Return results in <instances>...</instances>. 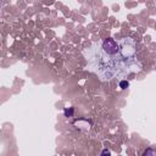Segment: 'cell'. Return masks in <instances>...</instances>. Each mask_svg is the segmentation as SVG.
Instances as JSON below:
<instances>
[{
  "label": "cell",
  "instance_id": "6da1fadb",
  "mask_svg": "<svg viewBox=\"0 0 156 156\" xmlns=\"http://www.w3.org/2000/svg\"><path fill=\"white\" fill-rule=\"evenodd\" d=\"M92 50L95 55L90 61V67L102 81L124 78L142 70V64L137 58V44L131 37L118 40L106 38L93 44Z\"/></svg>",
  "mask_w": 156,
  "mask_h": 156
},
{
  "label": "cell",
  "instance_id": "7a4b0ae2",
  "mask_svg": "<svg viewBox=\"0 0 156 156\" xmlns=\"http://www.w3.org/2000/svg\"><path fill=\"white\" fill-rule=\"evenodd\" d=\"M119 87H121L122 89H127V88L129 87V83L127 81H121L119 82Z\"/></svg>",
  "mask_w": 156,
  "mask_h": 156
},
{
  "label": "cell",
  "instance_id": "3957f363",
  "mask_svg": "<svg viewBox=\"0 0 156 156\" xmlns=\"http://www.w3.org/2000/svg\"><path fill=\"white\" fill-rule=\"evenodd\" d=\"M102 154H107V155H109V154H110V151H107V150H104Z\"/></svg>",
  "mask_w": 156,
  "mask_h": 156
}]
</instances>
